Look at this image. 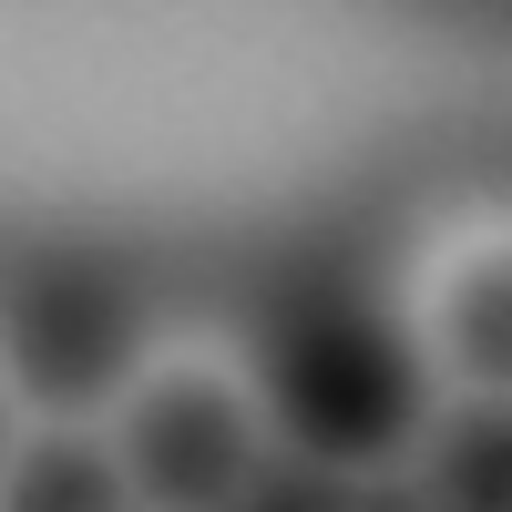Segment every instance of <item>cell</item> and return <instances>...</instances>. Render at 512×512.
<instances>
[{"label": "cell", "mask_w": 512, "mask_h": 512, "mask_svg": "<svg viewBox=\"0 0 512 512\" xmlns=\"http://www.w3.org/2000/svg\"><path fill=\"white\" fill-rule=\"evenodd\" d=\"M349 512H431V502H420L410 482H390V472H369V482L349 492Z\"/></svg>", "instance_id": "obj_8"}, {"label": "cell", "mask_w": 512, "mask_h": 512, "mask_svg": "<svg viewBox=\"0 0 512 512\" xmlns=\"http://www.w3.org/2000/svg\"><path fill=\"white\" fill-rule=\"evenodd\" d=\"M21 431H31V410L11 400V379H0V461H11V441H21Z\"/></svg>", "instance_id": "obj_9"}, {"label": "cell", "mask_w": 512, "mask_h": 512, "mask_svg": "<svg viewBox=\"0 0 512 512\" xmlns=\"http://www.w3.org/2000/svg\"><path fill=\"white\" fill-rule=\"evenodd\" d=\"M103 441L134 482V512H226L236 482L267 461V410H256V379L216 349H154L113 400Z\"/></svg>", "instance_id": "obj_3"}, {"label": "cell", "mask_w": 512, "mask_h": 512, "mask_svg": "<svg viewBox=\"0 0 512 512\" xmlns=\"http://www.w3.org/2000/svg\"><path fill=\"white\" fill-rule=\"evenodd\" d=\"M349 472H328V461H308V451H277L267 441V461L236 482V502L226 512H349Z\"/></svg>", "instance_id": "obj_7"}, {"label": "cell", "mask_w": 512, "mask_h": 512, "mask_svg": "<svg viewBox=\"0 0 512 512\" xmlns=\"http://www.w3.org/2000/svg\"><path fill=\"white\" fill-rule=\"evenodd\" d=\"M431 369H420L410 328L379 318L369 297H297V308L267 328V379H256V410H267L277 451H308L328 472L369 482L379 461H400L431 420Z\"/></svg>", "instance_id": "obj_1"}, {"label": "cell", "mask_w": 512, "mask_h": 512, "mask_svg": "<svg viewBox=\"0 0 512 512\" xmlns=\"http://www.w3.org/2000/svg\"><path fill=\"white\" fill-rule=\"evenodd\" d=\"M0 512H134V482L103 431L82 420H31L0 461Z\"/></svg>", "instance_id": "obj_6"}, {"label": "cell", "mask_w": 512, "mask_h": 512, "mask_svg": "<svg viewBox=\"0 0 512 512\" xmlns=\"http://www.w3.org/2000/svg\"><path fill=\"white\" fill-rule=\"evenodd\" d=\"M154 359V318L134 267L113 256H31L0 287V379L31 420H93Z\"/></svg>", "instance_id": "obj_2"}, {"label": "cell", "mask_w": 512, "mask_h": 512, "mask_svg": "<svg viewBox=\"0 0 512 512\" xmlns=\"http://www.w3.org/2000/svg\"><path fill=\"white\" fill-rule=\"evenodd\" d=\"M410 349H420V369H431L441 400H502V379H512V267H502L492 226L431 267Z\"/></svg>", "instance_id": "obj_4"}, {"label": "cell", "mask_w": 512, "mask_h": 512, "mask_svg": "<svg viewBox=\"0 0 512 512\" xmlns=\"http://www.w3.org/2000/svg\"><path fill=\"white\" fill-rule=\"evenodd\" d=\"M431 512H512V451H502V400H431L400 472Z\"/></svg>", "instance_id": "obj_5"}]
</instances>
